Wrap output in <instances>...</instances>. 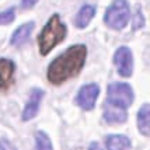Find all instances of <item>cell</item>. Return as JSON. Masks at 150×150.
I'll use <instances>...</instances> for the list:
<instances>
[{
	"mask_svg": "<svg viewBox=\"0 0 150 150\" xmlns=\"http://www.w3.org/2000/svg\"><path fill=\"white\" fill-rule=\"evenodd\" d=\"M87 58V48L86 45L77 44L72 45L66 49L62 55L53 60L48 66L46 79L55 86L65 83L72 77L77 76L83 69Z\"/></svg>",
	"mask_w": 150,
	"mask_h": 150,
	"instance_id": "1",
	"label": "cell"
},
{
	"mask_svg": "<svg viewBox=\"0 0 150 150\" xmlns=\"http://www.w3.org/2000/svg\"><path fill=\"white\" fill-rule=\"evenodd\" d=\"M66 33H67L66 25L62 23L59 14H53L38 35L39 53L42 56H46L55 46L59 45L65 39Z\"/></svg>",
	"mask_w": 150,
	"mask_h": 150,
	"instance_id": "2",
	"label": "cell"
},
{
	"mask_svg": "<svg viewBox=\"0 0 150 150\" xmlns=\"http://www.w3.org/2000/svg\"><path fill=\"white\" fill-rule=\"evenodd\" d=\"M131 16V8L126 0H114L104 14V23L112 30H122L126 27Z\"/></svg>",
	"mask_w": 150,
	"mask_h": 150,
	"instance_id": "3",
	"label": "cell"
},
{
	"mask_svg": "<svg viewBox=\"0 0 150 150\" xmlns=\"http://www.w3.org/2000/svg\"><path fill=\"white\" fill-rule=\"evenodd\" d=\"M133 98H135L133 90L128 83H111L108 86V94L105 103L128 110L133 103Z\"/></svg>",
	"mask_w": 150,
	"mask_h": 150,
	"instance_id": "4",
	"label": "cell"
},
{
	"mask_svg": "<svg viewBox=\"0 0 150 150\" xmlns=\"http://www.w3.org/2000/svg\"><path fill=\"white\" fill-rule=\"evenodd\" d=\"M114 63L122 77H131L133 72V55L128 46H119L114 53Z\"/></svg>",
	"mask_w": 150,
	"mask_h": 150,
	"instance_id": "5",
	"label": "cell"
},
{
	"mask_svg": "<svg viewBox=\"0 0 150 150\" xmlns=\"http://www.w3.org/2000/svg\"><path fill=\"white\" fill-rule=\"evenodd\" d=\"M100 94V87L96 83H90V84L83 86L77 93V97H76V103L77 105L84 110V111H90L96 107V101L98 98Z\"/></svg>",
	"mask_w": 150,
	"mask_h": 150,
	"instance_id": "6",
	"label": "cell"
},
{
	"mask_svg": "<svg viewBox=\"0 0 150 150\" xmlns=\"http://www.w3.org/2000/svg\"><path fill=\"white\" fill-rule=\"evenodd\" d=\"M44 97V90L41 88H33L30 93V100L25 104L24 110H23V121H30L33 118L37 117L39 110V104H41V100Z\"/></svg>",
	"mask_w": 150,
	"mask_h": 150,
	"instance_id": "7",
	"label": "cell"
},
{
	"mask_svg": "<svg viewBox=\"0 0 150 150\" xmlns=\"http://www.w3.org/2000/svg\"><path fill=\"white\" fill-rule=\"evenodd\" d=\"M16 63L11 59L0 58V90H8L13 84Z\"/></svg>",
	"mask_w": 150,
	"mask_h": 150,
	"instance_id": "8",
	"label": "cell"
},
{
	"mask_svg": "<svg viewBox=\"0 0 150 150\" xmlns=\"http://www.w3.org/2000/svg\"><path fill=\"white\" fill-rule=\"evenodd\" d=\"M104 119L108 124H124L128 119V112L126 110L105 103L104 104Z\"/></svg>",
	"mask_w": 150,
	"mask_h": 150,
	"instance_id": "9",
	"label": "cell"
},
{
	"mask_svg": "<svg viewBox=\"0 0 150 150\" xmlns=\"http://www.w3.org/2000/svg\"><path fill=\"white\" fill-rule=\"evenodd\" d=\"M34 21H30V23H25V24H23V25H20L16 31L13 33L11 35V39H10V44L13 46H21L24 45L28 38H30V35L31 33L34 31Z\"/></svg>",
	"mask_w": 150,
	"mask_h": 150,
	"instance_id": "10",
	"label": "cell"
},
{
	"mask_svg": "<svg viewBox=\"0 0 150 150\" xmlns=\"http://www.w3.org/2000/svg\"><path fill=\"white\" fill-rule=\"evenodd\" d=\"M94 16H96V7L91 4H84L83 7H80V10L76 14L74 25L77 28H86L90 24V21L93 20Z\"/></svg>",
	"mask_w": 150,
	"mask_h": 150,
	"instance_id": "11",
	"label": "cell"
},
{
	"mask_svg": "<svg viewBox=\"0 0 150 150\" xmlns=\"http://www.w3.org/2000/svg\"><path fill=\"white\" fill-rule=\"evenodd\" d=\"M107 150H131V140L125 135H110L105 139Z\"/></svg>",
	"mask_w": 150,
	"mask_h": 150,
	"instance_id": "12",
	"label": "cell"
},
{
	"mask_svg": "<svg viewBox=\"0 0 150 150\" xmlns=\"http://www.w3.org/2000/svg\"><path fill=\"white\" fill-rule=\"evenodd\" d=\"M137 128L143 136H149L150 133V107L143 104L137 111Z\"/></svg>",
	"mask_w": 150,
	"mask_h": 150,
	"instance_id": "13",
	"label": "cell"
},
{
	"mask_svg": "<svg viewBox=\"0 0 150 150\" xmlns=\"http://www.w3.org/2000/svg\"><path fill=\"white\" fill-rule=\"evenodd\" d=\"M35 150H53L52 142L45 132H35Z\"/></svg>",
	"mask_w": 150,
	"mask_h": 150,
	"instance_id": "14",
	"label": "cell"
},
{
	"mask_svg": "<svg viewBox=\"0 0 150 150\" xmlns=\"http://www.w3.org/2000/svg\"><path fill=\"white\" fill-rule=\"evenodd\" d=\"M16 18V10L14 7L4 10V11H0V25H7V24H11Z\"/></svg>",
	"mask_w": 150,
	"mask_h": 150,
	"instance_id": "15",
	"label": "cell"
},
{
	"mask_svg": "<svg viewBox=\"0 0 150 150\" xmlns=\"http://www.w3.org/2000/svg\"><path fill=\"white\" fill-rule=\"evenodd\" d=\"M144 24V20H143V16L142 13H139V10H137V13L135 14V21H133V28L137 30V28H142Z\"/></svg>",
	"mask_w": 150,
	"mask_h": 150,
	"instance_id": "16",
	"label": "cell"
},
{
	"mask_svg": "<svg viewBox=\"0 0 150 150\" xmlns=\"http://www.w3.org/2000/svg\"><path fill=\"white\" fill-rule=\"evenodd\" d=\"M0 150H17L14 147V144L10 142V140H7V139H1L0 140Z\"/></svg>",
	"mask_w": 150,
	"mask_h": 150,
	"instance_id": "17",
	"label": "cell"
},
{
	"mask_svg": "<svg viewBox=\"0 0 150 150\" xmlns=\"http://www.w3.org/2000/svg\"><path fill=\"white\" fill-rule=\"evenodd\" d=\"M38 0H21V8L24 10H28V8H33L35 4H37Z\"/></svg>",
	"mask_w": 150,
	"mask_h": 150,
	"instance_id": "18",
	"label": "cell"
},
{
	"mask_svg": "<svg viewBox=\"0 0 150 150\" xmlns=\"http://www.w3.org/2000/svg\"><path fill=\"white\" fill-rule=\"evenodd\" d=\"M88 150H103L101 147H100V144L96 143V142H93L91 144H90V147H88Z\"/></svg>",
	"mask_w": 150,
	"mask_h": 150,
	"instance_id": "19",
	"label": "cell"
}]
</instances>
